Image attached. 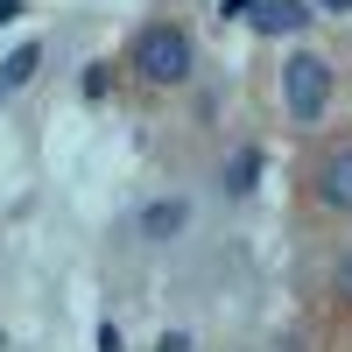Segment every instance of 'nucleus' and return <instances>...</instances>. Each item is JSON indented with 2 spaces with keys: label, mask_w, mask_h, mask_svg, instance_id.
<instances>
[{
  "label": "nucleus",
  "mask_w": 352,
  "mask_h": 352,
  "mask_svg": "<svg viewBox=\"0 0 352 352\" xmlns=\"http://www.w3.org/2000/svg\"><path fill=\"white\" fill-rule=\"evenodd\" d=\"M134 71L148 78V85H184L190 78V36H184V28H141Z\"/></svg>",
  "instance_id": "f257e3e1"
},
{
  "label": "nucleus",
  "mask_w": 352,
  "mask_h": 352,
  "mask_svg": "<svg viewBox=\"0 0 352 352\" xmlns=\"http://www.w3.org/2000/svg\"><path fill=\"white\" fill-rule=\"evenodd\" d=\"M317 197H324L331 212H352V148L324 155V169H317Z\"/></svg>",
  "instance_id": "7ed1b4c3"
},
{
  "label": "nucleus",
  "mask_w": 352,
  "mask_h": 352,
  "mask_svg": "<svg viewBox=\"0 0 352 352\" xmlns=\"http://www.w3.org/2000/svg\"><path fill=\"white\" fill-rule=\"evenodd\" d=\"M21 14V0H0V21H14Z\"/></svg>",
  "instance_id": "9b49d317"
},
{
  "label": "nucleus",
  "mask_w": 352,
  "mask_h": 352,
  "mask_svg": "<svg viewBox=\"0 0 352 352\" xmlns=\"http://www.w3.org/2000/svg\"><path fill=\"white\" fill-rule=\"evenodd\" d=\"M317 8H352V0H317Z\"/></svg>",
  "instance_id": "ddd939ff"
},
{
  "label": "nucleus",
  "mask_w": 352,
  "mask_h": 352,
  "mask_svg": "<svg viewBox=\"0 0 352 352\" xmlns=\"http://www.w3.org/2000/svg\"><path fill=\"white\" fill-rule=\"evenodd\" d=\"M254 8H261V14H247V21L261 28V36H296V28L310 21L303 0H254Z\"/></svg>",
  "instance_id": "20e7f679"
},
{
  "label": "nucleus",
  "mask_w": 352,
  "mask_h": 352,
  "mask_svg": "<svg viewBox=\"0 0 352 352\" xmlns=\"http://www.w3.org/2000/svg\"><path fill=\"white\" fill-rule=\"evenodd\" d=\"M36 71H43V50H36V43H21V50L8 56V64H0V85H28Z\"/></svg>",
  "instance_id": "39448f33"
},
{
  "label": "nucleus",
  "mask_w": 352,
  "mask_h": 352,
  "mask_svg": "<svg viewBox=\"0 0 352 352\" xmlns=\"http://www.w3.org/2000/svg\"><path fill=\"white\" fill-rule=\"evenodd\" d=\"M282 99H289L296 120H317L324 99H331V64H324V56H289V64H282Z\"/></svg>",
  "instance_id": "f03ea898"
},
{
  "label": "nucleus",
  "mask_w": 352,
  "mask_h": 352,
  "mask_svg": "<svg viewBox=\"0 0 352 352\" xmlns=\"http://www.w3.org/2000/svg\"><path fill=\"white\" fill-rule=\"evenodd\" d=\"M247 8H254V0H226V14H247Z\"/></svg>",
  "instance_id": "f8f14e48"
},
{
  "label": "nucleus",
  "mask_w": 352,
  "mask_h": 352,
  "mask_svg": "<svg viewBox=\"0 0 352 352\" xmlns=\"http://www.w3.org/2000/svg\"><path fill=\"white\" fill-rule=\"evenodd\" d=\"M99 352H120V331L113 324H99Z\"/></svg>",
  "instance_id": "6e6552de"
},
{
  "label": "nucleus",
  "mask_w": 352,
  "mask_h": 352,
  "mask_svg": "<svg viewBox=\"0 0 352 352\" xmlns=\"http://www.w3.org/2000/svg\"><path fill=\"white\" fill-rule=\"evenodd\" d=\"M338 296L352 303V261H345V268H338Z\"/></svg>",
  "instance_id": "9d476101"
},
{
  "label": "nucleus",
  "mask_w": 352,
  "mask_h": 352,
  "mask_svg": "<svg viewBox=\"0 0 352 352\" xmlns=\"http://www.w3.org/2000/svg\"><path fill=\"white\" fill-rule=\"evenodd\" d=\"M141 232H148V240H169V232H184V204H148Z\"/></svg>",
  "instance_id": "0eeeda50"
},
{
  "label": "nucleus",
  "mask_w": 352,
  "mask_h": 352,
  "mask_svg": "<svg viewBox=\"0 0 352 352\" xmlns=\"http://www.w3.org/2000/svg\"><path fill=\"white\" fill-rule=\"evenodd\" d=\"M254 176H261V148H240V155H232V169H226V190H232V197H247V190H254Z\"/></svg>",
  "instance_id": "423d86ee"
},
{
  "label": "nucleus",
  "mask_w": 352,
  "mask_h": 352,
  "mask_svg": "<svg viewBox=\"0 0 352 352\" xmlns=\"http://www.w3.org/2000/svg\"><path fill=\"white\" fill-rule=\"evenodd\" d=\"M162 352H190V338H184V331H169V338H162Z\"/></svg>",
  "instance_id": "1a4fd4ad"
}]
</instances>
